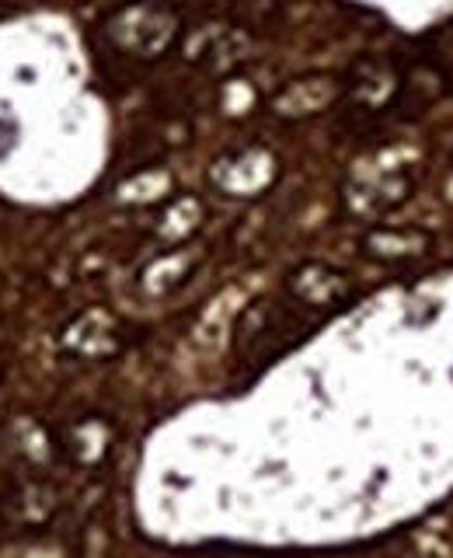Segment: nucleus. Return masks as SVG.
Returning a JSON list of instances; mask_svg holds the SVG:
<instances>
[{
	"mask_svg": "<svg viewBox=\"0 0 453 558\" xmlns=\"http://www.w3.org/2000/svg\"><path fill=\"white\" fill-rule=\"evenodd\" d=\"M394 92H397V77H394V70L383 63H363L353 74V84H348V95H353L363 109H377V105L391 101Z\"/></svg>",
	"mask_w": 453,
	"mask_h": 558,
	"instance_id": "nucleus-10",
	"label": "nucleus"
},
{
	"mask_svg": "<svg viewBox=\"0 0 453 558\" xmlns=\"http://www.w3.org/2000/svg\"><path fill=\"white\" fill-rule=\"evenodd\" d=\"M276 174H279L276 157L261 147H248V150L220 157L213 171H209V179H213V185L220 192H226V196L252 199L276 182Z\"/></svg>",
	"mask_w": 453,
	"mask_h": 558,
	"instance_id": "nucleus-2",
	"label": "nucleus"
},
{
	"mask_svg": "<svg viewBox=\"0 0 453 558\" xmlns=\"http://www.w3.org/2000/svg\"><path fill=\"white\" fill-rule=\"evenodd\" d=\"M4 513L22 527H39L57 513V493L49 485H22L4 499Z\"/></svg>",
	"mask_w": 453,
	"mask_h": 558,
	"instance_id": "nucleus-7",
	"label": "nucleus"
},
{
	"mask_svg": "<svg viewBox=\"0 0 453 558\" xmlns=\"http://www.w3.org/2000/svg\"><path fill=\"white\" fill-rule=\"evenodd\" d=\"M203 223V203L196 196H179L174 199L161 220H157V234L164 241H185L188 234H196Z\"/></svg>",
	"mask_w": 453,
	"mask_h": 558,
	"instance_id": "nucleus-12",
	"label": "nucleus"
},
{
	"mask_svg": "<svg viewBox=\"0 0 453 558\" xmlns=\"http://www.w3.org/2000/svg\"><path fill=\"white\" fill-rule=\"evenodd\" d=\"M179 14H174L161 0H133V4L115 8L105 17V39L112 49L126 52L136 60H157L179 39Z\"/></svg>",
	"mask_w": 453,
	"mask_h": 558,
	"instance_id": "nucleus-1",
	"label": "nucleus"
},
{
	"mask_svg": "<svg viewBox=\"0 0 453 558\" xmlns=\"http://www.w3.org/2000/svg\"><path fill=\"white\" fill-rule=\"evenodd\" d=\"M60 345L84 360L109 356L119 349V322L105 307H87L63 328Z\"/></svg>",
	"mask_w": 453,
	"mask_h": 558,
	"instance_id": "nucleus-3",
	"label": "nucleus"
},
{
	"mask_svg": "<svg viewBox=\"0 0 453 558\" xmlns=\"http://www.w3.org/2000/svg\"><path fill=\"white\" fill-rule=\"evenodd\" d=\"M63 444H66L70 458H74V461L95 464V461L105 458V450H109L112 433H109V426L101 423V418H81V423H74L66 429Z\"/></svg>",
	"mask_w": 453,
	"mask_h": 558,
	"instance_id": "nucleus-11",
	"label": "nucleus"
},
{
	"mask_svg": "<svg viewBox=\"0 0 453 558\" xmlns=\"http://www.w3.org/2000/svg\"><path fill=\"white\" fill-rule=\"evenodd\" d=\"M339 81H331L325 74H310V77H296L286 87H279V95L272 98V112L283 119H307L325 112L328 105H335L339 98Z\"/></svg>",
	"mask_w": 453,
	"mask_h": 558,
	"instance_id": "nucleus-5",
	"label": "nucleus"
},
{
	"mask_svg": "<svg viewBox=\"0 0 453 558\" xmlns=\"http://www.w3.org/2000/svg\"><path fill=\"white\" fill-rule=\"evenodd\" d=\"M168 189H171V179L164 171H139L130 182L119 185V199L122 203H154V199H161Z\"/></svg>",
	"mask_w": 453,
	"mask_h": 558,
	"instance_id": "nucleus-13",
	"label": "nucleus"
},
{
	"mask_svg": "<svg viewBox=\"0 0 453 558\" xmlns=\"http://www.w3.org/2000/svg\"><path fill=\"white\" fill-rule=\"evenodd\" d=\"M192 266H196V255H192L188 248L161 252L144 272H139V287H144L147 293H168L192 272Z\"/></svg>",
	"mask_w": 453,
	"mask_h": 558,
	"instance_id": "nucleus-9",
	"label": "nucleus"
},
{
	"mask_svg": "<svg viewBox=\"0 0 453 558\" xmlns=\"http://www.w3.org/2000/svg\"><path fill=\"white\" fill-rule=\"evenodd\" d=\"M286 287L293 293L296 304L304 307H314V311H325V307H339L348 293H353V287H348V279L331 269V266H321V262H307V266L293 269Z\"/></svg>",
	"mask_w": 453,
	"mask_h": 558,
	"instance_id": "nucleus-4",
	"label": "nucleus"
},
{
	"mask_svg": "<svg viewBox=\"0 0 453 558\" xmlns=\"http://www.w3.org/2000/svg\"><path fill=\"white\" fill-rule=\"evenodd\" d=\"M363 248L377 258H412L429 248V234L412 231V227H377L366 234Z\"/></svg>",
	"mask_w": 453,
	"mask_h": 558,
	"instance_id": "nucleus-8",
	"label": "nucleus"
},
{
	"mask_svg": "<svg viewBox=\"0 0 453 558\" xmlns=\"http://www.w3.org/2000/svg\"><path fill=\"white\" fill-rule=\"evenodd\" d=\"M408 182L405 179H383V182H353L345 189V203L359 217H377L383 209L397 206L405 199Z\"/></svg>",
	"mask_w": 453,
	"mask_h": 558,
	"instance_id": "nucleus-6",
	"label": "nucleus"
}]
</instances>
